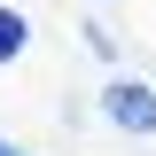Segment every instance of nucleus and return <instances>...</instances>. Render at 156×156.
I'll use <instances>...</instances> for the list:
<instances>
[{
  "label": "nucleus",
  "instance_id": "f257e3e1",
  "mask_svg": "<svg viewBox=\"0 0 156 156\" xmlns=\"http://www.w3.org/2000/svg\"><path fill=\"white\" fill-rule=\"evenodd\" d=\"M101 117L125 125V133H156V94H148V86H133V78H117L109 94H101Z\"/></svg>",
  "mask_w": 156,
  "mask_h": 156
},
{
  "label": "nucleus",
  "instance_id": "f03ea898",
  "mask_svg": "<svg viewBox=\"0 0 156 156\" xmlns=\"http://www.w3.org/2000/svg\"><path fill=\"white\" fill-rule=\"evenodd\" d=\"M16 55H23V16L0 8V62H16Z\"/></svg>",
  "mask_w": 156,
  "mask_h": 156
},
{
  "label": "nucleus",
  "instance_id": "7ed1b4c3",
  "mask_svg": "<svg viewBox=\"0 0 156 156\" xmlns=\"http://www.w3.org/2000/svg\"><path fill=\"white\" fill-rule=\"evenodd\" d=\"M0 156H23V148H8V140H0Z\"/></svg>",
  "mask_w": 156,
  "mask_h": 156
}]
</instances>
